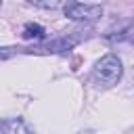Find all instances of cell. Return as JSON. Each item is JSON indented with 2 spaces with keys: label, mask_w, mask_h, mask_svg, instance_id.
Wrapping results in <instances>:
<instances>
[{
  "label": "cell",
  "mask_w": 134,
  "mask_h": 134,
  "mask_svg": "<svg viewBox=\"0 0 134 134\" xmlns=\"http://www.w3.org/2000/svg\"><path fill=\"white\" fill-rule=\"evenodd\" d=\"M86 38V34L77 31V36H63V38H57L52 42H48L46 46H36V48H23L25 52H34V50H42V52H63V50H69L71 46H75L77 42H82Z\"/></svg>",
  "instance_id": "cell-3"
},
{
  "label": "cell",
  "mask_w": 134,
  "mask_h": 134,
  "mask_svg": "<svg viewBox=\"0 0 134 134\" xmlns=\"http://www.w3.org/2000/svg\"><path fill=\"white\" fill-rule=\"evenodd\" d=\"M21 48H0V61H4V59H8V57H13V54H17Z\"/></svg>",
  "instance_id": "cell-7"
},
{
  "label": "cell",
  "mask_w": 134,
  "mask_h": 134,
  "mask_svg": "<svg viewBox=\"0 0 134 134\" xmlns=\"http://www.w3.org/2000/svg\"><path fill=\"white\" fill-rule=\"evenodd\" d=\"M25 40H44V36H46V31H44V27L42 25H38V23H27L25 27H23V34H21Z\"/></svg>",
  "instance_id": "cell-5"
},
{
  "label": "cell",
  "mask_w": 134,
  "mask_h": 134,
  "mask_svg": "<svg viewBox=\"0 0 134 134\" xmlns=\"http://www.w3.org/2000/svg\"><path fill=\"white\" fill-rule=\"evenodd\" d=\"M63 13L65 17L73 19V21H96L103 17V8L98 4H82V2H67L63 6Z\"/></svg>",
  "instance_id": "cell-2"
},
{
  "label": "cell",
  "mask_w": 134,
  "mask_h": 134,
  "mask_svg": "<svg viewBox=\"0 0 134 134\" xmlns=\"http://www.w3.org/2000/svg\"><path fill=\"white\" fill-rule=\"evenodd\" d=\"M0 130L4 134H34V130L19 117H10V119H4L0 124Z\"/></svg>",
  "instance_id": "cell-4"
},
{
  "label": "cell",
  "mask_w": 134,
  "mask_h": 134,
  "mask_svg": "<svg viewBox=\"0 0 134 134\" xmlns=\"http://www.w3.org/2000/svg\"><path fill=\"white\" fill-rule=\"evenodd\" d=\"M27 2L34 6H40V8H57L61 4V0H27Z\"/></svg>",
  "instance_id": "cell-6"
},
{
  "label": "cell",
  "mask_w": 134,
  "mask_h": 134,
  "mask_svg": "<svg viewBox=\"0 0 134 134\" xmlns=\"http://www.w3.org/2000/svg\"><path fill=\"white\" fill-rule=\"evenodd\" d=\"M0 4H2V0H0Z\"/></svg>",
  "instance_id": "cell-8"
},
{
  "label": "cell",
  "mask_w": 134,
  "mask_h": 134,
  "mask_svg": "<svg viewBox=\"0 0 134 134\" xmlns=\"http://www.w3.org/2000/svg\"><path fill=\"white\" fill-rule=\"evenodd\" d=\"M121 73H124V67H121V61L115 54H105L94 65V77L100 84H105V86L117 84L119 77H121Z\"/></svg>",
  "instance_id": "cell-1"
}]
</instances>
